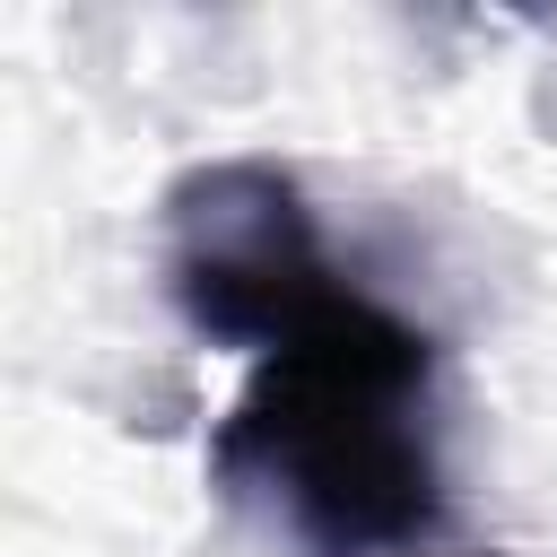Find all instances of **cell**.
Masks as SVG:
<instances>
[{
	"label": "cell",
	"mask_w": 557,
	"mask_h": 557,
	"mask_svg": "<svg viewBox=\"0 0 557 557\" xmlns=\"http://www.w3.org/2000/svg\"><path fill=\"white\" fill-rule=\"evenodd\" d=\"M209 479L313 557H374L444 522L435 331L366 287H331L209 435Z\"/></svg>",
	"instance_id": "1"
},
{
	"label": "cell",
	"mask_w": 557,
	"mask_h": 557,
	"mask_svg": "<svg viewBox=\"0 0 557 557\" xmlns=\"http://www.w3.org/2000/svg\"><path fill=\"white\" fill-rule=\"evenodd\" d=\"M339 287L313 200L278 157H209L165 191V296L200 339L278 348Z\"/></svg>",
	"instance_id": "2"
}]
</instances>
